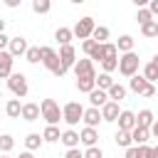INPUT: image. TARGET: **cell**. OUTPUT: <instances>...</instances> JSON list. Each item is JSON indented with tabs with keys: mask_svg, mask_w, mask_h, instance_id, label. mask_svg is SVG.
I'll return each mask as SVG.
<instances>
[{
	"mask_svg": "<svg viewBox=\"0 0 158 158\" xmlns=\"http://www.w3.org/2000/svg\"><path fill=\"white\" fill-rule=\"evenodd\" d=\"M42 138H44L47 143H57V141L62 138V133H59V128H57V123H47V128L42 131Z\"/></svg>",
	"mask_w": 158,
	"mask_h": 158,
	"instance_id": "24",
	"label": "cell"
},
{
	"mask_svg": "<svg viewBox=\"0 0 158 158\" xmlns=\"http://www.w3.org/2000/svg\"><path fill=\"white\" fill-rule=\"evenodd\" d=\"M62 116H64V121L74 128V126L84 118V106H81L79 101H69V104H64V106H62Z\"/></svg>",
	"mask_w": 158,
	"mask_h": 158,
	"instance_id": "5",
	"label": "cell"
},
{
	"mask_svg": "<svg viewBox=\"0 0 158 158\" xmlns=\"http://www.w3.org/2000/svg\"><path fill=\"white\" fill-rule=\"evenodd\" d=\"M77 89L81 94H89L91 89H96V74H89V77H77Z\"/></svg>",
	"mask_w": 158,
	"mask_h": 158,
	"instance_id": "19",
	"label": "cell"
},
{
	"mask_svg": "<svg viewBox=\"0 0 158 158\" xmlns=\"http://www.w3.org/2000/svg\"><path fill=\"white\" fill-rule=\"evenodd\" d=\"M40 111H42V118H44L47 123H59V121H64L62 109H59V104H57L54 99H42V101H40Z\"/></svg>",
	"mask_w": 158,
	"mask_h": 158,
	"instance_id": "2",
	"label": "cell"
},
{
	"mask_svg": "<svg viewBox=\"0 0 158 158\" xmlns=\"http://www.w3.org/2000/svg\"><path fill=\"white\" fill-rule=\"evenodd\" d=\"M138 64H141V59L136 52H123V57L118 59V72L123 77H133V74H138Z\"/></svg>",
	"mask_w": 158,
	"mask_h": 158,
	"instance_id": "3",
	"label": "cell"
},
{
	"mask_svg": "<svg viewBox=\"0 0 158 158\" xmlns=\"http://www.w3.org/2000/svg\"><path fill=\"white\" fill-rule=\"evenodd\" d=\"M59 141H62V143H64L67 148H79V143H81L79 133H77V131H74L72 126H69V128H67V131L62 133V138H59Z\"/></svg>",
	"mask_w": 158,
	"mask_h": 158,
	"instance_id": "20",
	"label": "cell"
},
{
	"mask_svg": "<svg viewBox=\"0 0 158 158\" xmlns=\"http://www.w3.org/2000/svg\"><path fill=\"white\" fill-rule=\"evenodd\" d=\"M131 136H133V143H136V146H141V143H148V138H151V128L136 126V128L131 131Z\"/></svg>",
	"mask_w": 158,
	"mask_h": 158,
	"instance_id": "25",
	"label": "cell"
},
{
	"mask_svg": "<svg viewBox=\"0 0 158 158\" xmlns=\"http://www.w3.org/2000/svg\"><path fill=\"white\" fill-rule=\"evenodd\" d=\"M59 59H62V64H64L67 69H72L74 62H77V49H74L72 44H62V47H59Z\"/></svg>",
	"mask_w": 158,
	"mask_h": 158,
	"instance_id": "11",
	"label": "cell"
},
{
	"mask_svg": "<svg viewBox=\"0 0 158 158\" xmlns=\"http://www.w3.org/2000/svg\"><path fill=\"white\" fill-rule=\"evenodd\" d=\"M153 158H158V146H153Z\"/></svg>",
	"mask_w": 158,
	"mask_h": 158,
	"instance_id": "50",
	"label": "cell"
},
{
	"mask_svg": "<svg viewBox=\"0 0 158 158\" xmlns=\"http://www.w3.org/2000/svg\"><path fill=\"white\" fill-rule=\"evenodd\" d=\"M20 158H35V156H32V151H25V153H20Z\"/></svg>",
	"mask_w": 158,
	"mask_h": 158,
	"instance_id": "48",
	"label": "cell"
},
{
	"mask_svg": "<svg viewBox=\"0 0 158 158\" xmlns=\"http://www.w3.org/2000/svg\"><path fill=\"white\" fill-rule=\"evenodd\" d=\"M0 32H5V20L0 17Z\"/></svg>",
	"mask_w": 158,
	"mask_h": 158,
	"instance_id": "49",
	"label": "cell"
},
{
	"mask_svg": "<svg viewBox=\"0 0 158 158\" xmlns=\"http://www.w3.org/2000/svg\"><path fill=\"white\" fill-rule=\"evenodd\" d=\"M7 89L17 96V99H25L27 96V77L22 72H12L7 77Z\"/></svg>",
	"mask_w": 158,
	"mask_h": 158,
	"instance_id": "4",
	"label": "cell"
},
{
	"mask_svg": "<svg viewBox=\"0 0 158 158\" xmlns=\"http://www.w3.org/2000/svg\"><path fill=\"white\" fill-rule=\"evenodd\" d=\"M84 158H104V151H101L99 146H89V148L84 151Z\"/></svg>",
	"mask_w": 158,
	"mask_h": 158,
	"instance_id": "39",
	"label": "cell"
},
{
	"mask_svg": "<svg viewBox=\"0 0 158 158\" xmlns=\"http://www.w3.org/2000/svg\"><path fill=\"white\" fill-rule=\"evenodd\" d=\"M20 2H22V0H5L7 7H20Z\"/></svg>",
	"mask_w": 158,
	"mask_h": 158,
	"instance_id": "46",
	"label": "cell"
},
{
	"mask_svg": "<svg viewBox=\"0 0 158 158\" xmlns=\"http://www.w3.org/2000/svg\"><path fill=\"white\" fill-rule=\"evenodd\" d=\"M141 35L143 37H158V20H148L141 25Z\"/></svg>",
	"mask_w": 158,
	"mask_h": 158,
	"instance_id": "29",
	"label": "cell"
},
{
	"mask_svg": "<svg viewBox=\"0 0 158 158\" xmlns=\"http://www.w3.org/2000/svg\"><path fill=\"white\" fill-rule=\"evenodd\" d=\"M123 158H138V146H128L126 148V156Z\"/></svg>",
	"mask_w": 158,
	"mask_h": 158,
	"instance_id": "42",
	"label": "cell"
},
{
	"mask_svg": "<svg viewBox=\"0 0 158 158\" xmlns=\"http://www.w3.org/2000/svg\"><path fill=\"white\" fill-rule=\"evenodd\" d=\"M5 114L10 116V118H20L22 116V104H20V99L15 96V99H10L7 104H5Z\"/></svg>",
	"mask_w": 158,
	"mask_h": 158,
	"instance_id": "22",
	"label": "cell"
},
{
	"mask_svg": "<svg viewBox=\"0 0 158 158\" xmlns=\"http://www.w3.org/2000/svg\"><path fill=\"white\" fill-rule=\"evenodd\" d=\"M118 114H121V111H118V101H111V99H109V101L101 106V116H104V121H116Z\"/></svg>",
	"mask_w": 158,
	"mask_h": 158,
	"instance_id": "16",
	"label": "cell"
},
{
	"mask_svg": "<svg viewBox=\"0 0 158 158\" xmlns=\"http://www.w3.org/2000/svg\"><path fill=\"white\" fill-rule=\"evenodd\" d=\"M32 10L37 15H47L52 10V0H32Z\"/></svg>",
	"mask_w": 158,
	"mask_h": 158,
	"instance_id": "32",
	"label": "cell"
},
{
	"mask_svg": "<svg viewBox=\"0 0 158 158\" xmlns=\"http://www.w3.org/2000/svg\"><path fill=\"white\" fill-rule=\"evenodd\" d=\"M7 52L12 54V57H22L25 52H27V40L25 37H10V47H7Z\"/></svg>",
	"mask_w": 158,
	"mask_h": 158,
	"instance_id": "13",
	"label": "cell"
},
{
	"mask_svg": "<svg viewBox=\"0 0 158 158\" xmlns=\"http://www.w3.org/2000/svg\"><path fill=\"white\" fill-rule=\"evenodd\" d=\"M156 96H158V86H156Z\"/></svg>",
	"mask_w": 158,
	"mask_h": 158,
	"instance_id": "53",
	"label": "cell"
},
{
	"mask_svg": "<svg viewBox=\"0 0 158 158\" xmlns=\"http://www.w3.org/2000/svg\"><path fill=\"white\" fill-rule=\"evenodd\" d=\"M91 40H96V42H106V40H109V27L96 25V27H94V32H91Z\"/></svg>",
	"mask_w": 158,
	"mask_h": 158,
	"instance_id": "34",
	"label": "cell"
},
{
	"mask_svg": "<svg viewBox=\"0 0 158 158\" xmlns=\"http://www.w3.org/2000/svg\"><path fill=\"white\" fill-rule=\"evenodd\" d=\"M143 77H146L148 81H153V84H156V81H158V67H156L153 62H148V64L143 67Z\"/></svg>",
	"mask_w": 158,
	"mask_h": 158,
	"instance_id": "35",
	"label": "cell"
},
{
	"mask_svg": "<svg viewBox=\"0 0 158 158\" xmlns=\"http://www.w3.org/2000/svg\"><path fill=\"white\" fill-rule=\"evenodd\" d=\"M42 116V111H40V104H22V118L25 121H37Z\"/></svg>",
	"mask_w": 158,
	"mask_h": 158,
	"instance_id": "21",
	"label": "cell"
},
{
	"mask_svg": "<svg viewBox=\"0 0 158 158\" xmlns=\"http://www.w3.org/2000/svg\"><path fill=\"white\" fill-rule=\"evenodd\" d=\"M111 84H114V79H111V74H109V72H101V74L96 77V86H99V89H106V91H109V86H111Z\"/></svg>",
	"mask_w": 158,
	"mask_h": 158,
	"instance_id": "37",
	"label": "cell"
},
{
	"mask_svg": "<svg viewBox=\"0 0 158 158\" xmlns=\"http://www.w3.org/2000/svg\"><path fill=\"white\" fill-rule=\"evenodd\" d=\"M84 126H99V121H104V116H101V111L96 109V106H89V109H84Z\"/></svg>",
	"mask_w": 158,
	"mask_h": 158,
	"instance_id": "15",
	"label": "cell"
},
{
	"mask_svg": "<svg viewBox=\"0 0 158 158\" xmlns=\"http://www.w3.org/2000/svg\"><path fill=\"white\" fill-rule=\"evenodd\" d=\"M94 27H96V22H94V17H81L74 27H72V32H74V37L77 40H89L91 37V32H94Z\"/></svg>",
	"mask_w": 158,
	"mask_h": 158,
	"instance_id": "7",
	"label": "cell"
},
{
	"mask_svg": "<svg viewBox=\"0 0 158 158\" xmlns=\"http://www.w3.org/2000/svg\"><path fill=\"white\" fill-rule=\"evenodd\" d=\"M148 10H151L153 17H156V15H158V0H151V2H148Z\"/></svg>",
	"mask_w": 158,
	"mask_h": 158,
	"instance_id": "44",
	"label": "cell"
},
{
	"mask_svg": "<svg viewBox=\"0 0 158 158\" xmlns=\"http://www.w3.org/2000/svg\"><path fill=\"white\" fill-rule=\"evenodd\" d=\"M114 141H116L121 148H128V146H133V136H131V131H123V128H118V131H116Z\"/></svg>",
	"mask_w": 158,
	"mask_h": 158,
	"instance_id": "28",
	"label": "cell"
},
{
	"mask_svg": "<svg viewBox=\"0 0 158 158\" xmlns=\"http://www.w3.org/2000/svg\"><path fill=\"white\" fill-rule=\"evenodd\" d=\"M138 158H153V146L141 143V146H138Z\"/></svg>",
	"mask_w": 158,
	"mask_h": 158,
	"instance_id": "40",
	"label": "cell"
},
{
	"mask_svg": "<svg viewBox=\"0 0 158 158\" xmlns=\"http://www.w3.org/2000/svg\"><path fill=\"white\" fill-rule=\"evenodd\" d=\"M64 158H84V153H81L79 148H69V151L64 153Z\"/></svg>",
	"mask_w": 158,
	"mask_h": 158,
	"instance_id": "41",
	"label": "cell"
},
{
	"mask_svg": "<svg viewBox=\"0 0 158 158\" xmlns=\"http://www.w3.org/2000/svg\"><path fill=\"white\" fill-rule=\"evenodd\" d=\"M151 84H153V81H148L143 74H133V77H128V89H131L133 94H141V96H143L146 89H148Z\"/></svg>",
	"mask_w": 158,
	"mask_h": 158,
	"instance_id": "9",
	"label": "cell"
},
{
	"mask_svg": "<svg viewBox=\"0 0 158 158\" xmlns=\"http://www.w3.org/2000/svg\"><path fill=\"white\" fill-rule=\"evenodd\" d=\"M109 99H111V101H121V99H126V86L118 84V81H114V84L109 86Z\"/></svg>",
	"mask_w": 158,
	"mask_h": 158,
	"instance_id": "27",
	"label": "cell"
},
{
	"mask_svg": "<svg viewBox=\"0 0 158 158\" xmlns=\"http://www.w3.org/2000/svg\"><path fill=\"white\" fill-rule=\"evenodd\" d=\"M12 148H15V138H12L10 133H2V136H0V151H2V153H10Z\"/></svg>",
	"mask_w": 158,
	"mask_h": 158,
	"instance_id": "36",
	"label": "cell"
},
{
	"mask_svg": "<svg viewBox=\"0 0 158 158\" xmlns=\"http://www.w3.org/2000/svg\"><path fill=\"white\" fill-rule=\"evenodd\" d=\"M136 20H138V25H143V22L153 20V12H151L148 7H138V12H136Z\"/></svg>",
	"mask_w": 158,
	"mask_h": 158,
	"instance_id": "38",
	"label": "cell"
},
{
	"mask_svg": "<svg viewBox=\"0 0 158 158\" xmlns=\"http://www.w3.org/2000/svg\"><path fill=\"white\" fill-rule=\"evenodd\" d=\"M153 111L151 109H141L138 111V116H136V126H143V128H151L153 126Z\"/></svg>",
	"mask_w": 158,
	"mask_h": 158,
	"instance_id": "23",
	"label": "cell"
},
{
	"mask_svg": "<svg viewBox=\"0 0 158 158\" xmlns=\"http://www.w3.org/2000/svg\"><path fill=\"white\" fill-rule=\"evenodd\" d=\"M25 59H27L30 64H37V62H42V49H40V47H27V52H25Z\"/></svg>",
	"mask_w": 158,
	"mask_h": 158,
	"instance_id": "33",
	"label": "cell"
},
{
	"mask_svg": "<svg viewBox=\"0 0 158 158\" xmlns=\"http://www.w3.org/2000/svg\"><path fill=\"white\" fill-rule=\"evenodd\" d=\"M79 138H81V143L89 148V146H96L99 133H96V128H94V126H84V128L79 131Z\"/></svg>",
	"mask_w": 158,
	"mask_h": 158,
	"instance_id": "18",
	"label": "cell"
},
{
	"mask_svg": "<svg viewBox=\"0 0 158 158\" xmlns=\"http://www.w3.org/2000/svg\"><path fill=\"white\" fill-rule=\"evenodd\" d=\"M116 49L118 52H133V37L131 35H121L118 42H116Z\"/></svg>",
	"mask_w": 158,
	"mask_h": 158,
	"instance_id": "30",
	"label": "cell"
},
{
	"mask_svg": "<svg viewBox=\"0 0 158 158\" xmlns=\"http://www.w3.org/2000/svg\"><path fill=\"white\" fill-rule=\"evenodd\" d=\"M72 2H74V5H81V2H86V0H72Z\"/></svg>",
	"mask_w": 158,
	"mask_h": 158,
	"instance_id": "52",
	"label": "cell"
},
{
	"mask_svg": "<svg viewBox=\"0 0 158 158\" xmlns=\"http://www.w3.org/2000/svg\"><path fill=\"white\" fill-rule=\"evenodd\" d=\"M151 136L158 138V121H153V126H151Z\"/></svg>",
	"mask_w": 158,
	"mask_h": 158,
	"instance_id": "47",
	"label": "cell"
},
{
	"mask_svg": "<svg viewBox=\"0 0 158 158\" xmlns=\"http://www.w3.org/2000/svg\"><path fill=\"white\" fill-rule=\"evenodd\" d=\"M101 67H104V72H114V69H118V49H116V44H111V42H104V57H101Z\"/></svg>",
	"mask_w": 158,
	"mask_h": 158,
	"instance_id": "6",
	"label": "cell"
},
{
	"mask_svg": "<svg viewBox=\"0 0 158 158\" xmlns=\"http://www.w3.org/2000/svg\"><path fill=\"white\" fill-rule=\"evenodd\" d=\"M81 49H84V54L89 57V59H94V62H101V57H104V42H96V40H84L81 42Z\"/></svg>",
	"mask_w": 158,
	"mask_h": 158,
	"instance_id": "8",
	"label": "cell"
},
{
	"mask_svg": "<svg viewBox=\"0 0 158 158\" xmlns=\"http://www.w3.org/2000/svg\"><path fill=\"white\" fill-rule=\"evenodd\" d=\"M0 99H2V91H0Z\"/></svg>",
	"mask_w": 158,
	"mask_h": 158,
	"instance_id": "54",
	"label": "cell"
},
{
	"mask_svg": "<svg viewBox=\"0 0 158 158\" xmlns=\"http://www.w3.org/2000/svg\"><path fill=\"white\" fill-rule=\"evenodd\" d=\"M131 2H133L136 7H148V2H151V0H131Z\"/></svg>",
	"mask_w": 158,
	"mask_h": 158,
	"instance_id": "45",
	"label": "cell"
},
{
	"mask_svg": "<svg viewBox=\"0 0 158 158\" xmlns=\"http://www.w3.org/2000/svg\"><path fill=\"white\" fill-rule=\"evenodd\" d=\"M151 62H153V64H156V67H158V54H156V57H153V59H151Z\"/></svg>",
	"mask_w": 158,
	"mask_h": 158,
	"instance_id": "51",
	"label": "cell"
},
{
	"mask_svg": "<svg viewBox=\"0 0 158 158\" xmlns=\"http://www.w3.org/2000/svg\"><path fill=\"white\" fill-rule=\"evenodd\" d=\"M5 47H10V37H7L5 32H0V52H2Z\"/></svg>",
	"mask_w": 158,
	"mask_h": 158,
	"instance_id": "43",
	"label": "cell"
},
{
	"mask_svg": "<svg viewBox=\"0 0 158 158\" xmlns=\"http://www.w3.org/2000/svg\"><path fill=\"white\" fill-rule=\"evenodd\" d=\"M116 121H118V128H123V131H133L136 128V114L133 111H121Z\"/></svg>",
	"mask_w": 158,
	"mask_h": 158,
	"instance_id": "17",
	"label": "cell"
},
{
	"mask_svg": "<svg viewBox=\"0 0 158 158\" xmlns=\"http://www.w3.org/2000/svg\"><path fill=\"white\" fill-rule=\"evenodd\" d=\"M40 49H42V64H44L54 77H64V74H67V67L62 64L59 52H54L52 47H40Z\"/></svg>",
	"mask_w": 158,
	"mask_h": 158,
	"instance_id": "1",
	"label": "cell"
},
{
	"mask_svg": "<svg viewBox=\"0 0 158 158\" xmlns=\"http://www.w3.org/2000/svg\"><path fill=\"white\" fill-rule=\"evenodd\" d=\"M54 40H57L59 44H72V40H74V32H72L69 27H57V32H54Z\"/></svg>",
	"mask_w": 158,
	"mask_h": 158,
	"instance_id": "26",
	"label": "cell"
},
{
	"mask_svg": "<svg viewBox=\"0 0 158 158\" xmlns=\"http://www.w3.org/2000/svg\"><path fill=\"white\" fill-rule=\"evenodd\" d=\"M106 101H109V91H106V89H99V86H96V89L89 91V104H91V106L101 109Z\"/></svg>",
	"mask_w": 158,
	"mask_h": 158,
	"instance_id": "14",
	"label": "cell"
},
{
	"mask_svg": "<svg viewBox=\"0 0 158 158\" xmlns=\"http://www.w3.org/2000/svg\"><path fill=\"white\" fill-rule=\"evenodd\" d=\"M42 143H44V138H42L40 133H27V138H25V146H27V151H37Z\"/></svg>",
	"mask_w": 158,
	"mask_h": 158,
	"instance_id": "31",
	"label": "cell"
},
{
	"mask_svg": "<svg viewBox=\"0 0 158 158\" xmlns=\"http://www.w3.org/2000/svg\"><path fill=\"white\" fill-rule=\"evenodd\" d=\"M72 69H74V74H77V77H89V74H96V72H94V59H89V57L77 59Z\"/></svg>",
	"mask_w": 158,
	"mask_h": 158,
	"instance_id": "10",
	"label": "cell"
},
{
	"mask_svg": "<svg viewBox=\"0 0 158 158\" xmlns=\"http://www.w3.org/2000/svg\"><path fill=\"white\" fill-rule=\"evenodd\" d=\"M12 62H15V57L7 49H2L0 52V79H7L12 74Z\"/></svg>",
	"mask_w": 158,
	"mask_h": 158,
	"instance_id": "12",
	"label": "cell"
},
{
	"mask_svg": "<svg viewBox=\"0 0 158 158\" xmlns=\"http://www.w3.org/2000/svg\"><path fill=\"white\" fill-rule=\"evenodd\" d=\"M2 158H7V156H2Z\"/></svg>",
	"mask_w": 158,
	"mask_h": 158,
	"instance_id": "55",
	"label": "cell"
}]
</instances>
